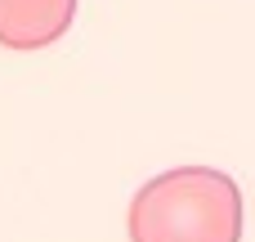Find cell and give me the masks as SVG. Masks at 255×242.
I'll list each match as a JSON object with an SVG mask.
<instances>
[]
</instances>
